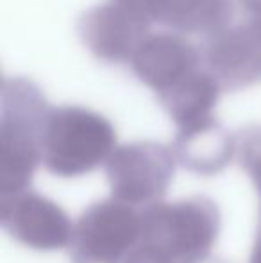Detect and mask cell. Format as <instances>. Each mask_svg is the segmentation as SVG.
I'll return each mask as SVG.
<instances>
[{"label":"cell","mask_w":261,"mask_h":263,"mask_svg":"<svg viewBox=\"0 0 261 263\" xmlns=\"http://www.w3.org/2000/svg\"><path fill=\"white\" fill-rule=\"evenodd\" d=\"M242 159H244L245 170L254 179L256 188L259 190L261 195V147H258V149H247L245 151V156Z\"/></svg>","instance_id":"cell-5"},{"label":"cell","mask_w":261,"mask_h":263,"mask_svg":"<svg viewBox=\"0 0 261 263\" xmlns=\"http://www.w3.org/2000/svg\"><path fill=\"white\" fill-rule=\"evenodd\" d=\"M4 226L16 238L38 249H54L72 242V226L54 202L32 194H14L4 201Z\"/></svg>","instance_id":"cell-4"},{"label":"cell","mask_w":261,"mask_h":263,"mask_svg":"<svg viewBox=\"0 0 261 263\" xmlns=\"http://www.w3.org/2000/svg\"><path fill=\"white\" fill-rule=\"evenodd\" d=\"M116 201L126 204H156L167 192L172 163L159 149H126L108 165Z\"/></svg>","instance_id":"cell-3"},{"label":"cell","mask_w":261,"mask_h":263,"mask_svg":"<svg viewBox=\"0 0 261 263\" xmlns=\"http://www.w3.org/2000/svg\"><path fill=\"white\" fill-rule=\"evenodd\" d=\"M142 235L126 263H198L211 249L218 215L206 199L150 204L139 213Z\"/></svg>","instance_id":"cell-1"},{"label":"cell","mask_w":261,"mask_h":263,"mask_svg":"<svg viewBox=\"0 0 261 263\" xmlns=\"http://www.w3.org/2000/svg\"><path fill=\"white\" fill-rule=\"evenodd\" d=\"M142 235V217L129 204L106 201L91 206L72 233L73 263H126Z\"/></svg>","instance_id":"cell-2"},{"label":"cell","mask_w":261,"mask_h":263,"mask_svg":"<svg viewBox=\"0 0 261 263\" xmlns=\"http://www.w3.org/2000/svg\"><path fill=\"white\" fill-rule=\"evenodd\" d=\"M251 263H261V229L258 233V238H256V246H254V253H252Z\"/></svg>","instance_id":"cell-6"}]
</instances>
